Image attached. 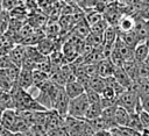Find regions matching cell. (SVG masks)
Wrapping results in <instances>:
<instances>
[{"label":"cell","mask_w":149,"mask_h":136,"mask_svg":"<svg viewBox=\"0 0 149 136\" xmlns=\"http://www.w3.org/2000/svg\"><path fill=\"white\" fill-rule=\"evenodd\" d=\"M12 136H27L24 133H13Z\"/></svg>","instance_id":"obj_32"},{"label":"cell","mask_w":149,"mask_h":136,"mask_svg":"<svg viewBox=\"0 0 149 136\" xmlns=\"http://www.w3.org/2000/svg\"><path fill=\"white\" fill-rule=\"evenodd\" d=\"M88 106H90V102L85 93L74 99H71L69 103L68 116H71L74 119H84Z\"/></svg>","instance_id":"obj_2"},{"label":"cell","mask_w":149,"mask_h":136,"mask_svg":"<svg viewBox=\"0 0 149 136\" xmlns=\"http://www.w3.org/2000/svg\"><path fill=\"white\" fill-rule=\"evenodd\" d=\"M122 69L126 71V73L130 77V79L133 81L139 79V63L135 62L134 59L125 62L122 65Z\"/></svg>","instance_id":"obj_17"},{"label":"cell","mask_w":149,"mask_h":136,"mask_svg":"<svg viewBox=\"0 0 149 136\" xmlns=\"http://www.w3.org/2000/svg\"><path fill=\"white\" fill-rule=\"evenodd\" d=\"M1 115H2V112H0V124H1Z\"/></svg>","instance_id":"obj_34"},{"label":"cell","mask_w":149,"mask_h":136,"mask_svg":"<svg viewBox=\"0 0 149 136\" xmlns=\"http://www.w3.org/2000/svg\"><path fill=\"white\" fill-rule=\"evenodd\" d=\"M90 33H91V29H90V26L87 24L86 21H85L84 24L80 23L79 26H77V27L74 28V35H76L78 38H80V40L86 38V37L90 35Z\"/></svg>","instance_id":"obj_23"},{"label":"cell","mask_w":149,"mask_h":136,"mask_svg":"<svg viewBox=\"0 0 149 136\" xmlns=\"http://www.w3.org/2000/svg\"><path fill=\"white\" fill-rule=\"evenodd\" d=\"M135 22H136V20L133 16L125 15V16H121L119 19L116 28H118L119 33H128V31H132L134 29Z\"/></svg>","instance_id":"obj_12"},{"label":"cell","mask_w":149,"mask_h":136,"mask_svg":"<svg viewBox=\"0 0 149 136\" xmlns=\"http://www.w3.org/2000/svg\"><path fill=\"white\" fill-rule=\"evenodd\" d=\"M8 23H9V21H8V15H7L6 12L2 10V12L0 13V35L6 30Z\"/></svg>","instance_id":"obj_28"},{"label":"cell","mask_w":149,"mask_h":136,"mask_svg":"<svg viewBox=\"0 0 149 136\" xmlns=\"http://www.w3.org/2000/svg\"><path fill=\"white\" fill-rule=\"evenodd\" d=\"M149 56V46L146 42L140 43L135 49H134V60L137 63H143L147 57Z\"/></svg>","instance_id":"obj_16"},{"label":"cell","mask_w":149,"mask_h":136,"mask_svg":"<svg viewBox=\"0 0 149 136\" xmlns=\"http://www.w3.org/2000/svg\"><path fill=\"white\" fill-rule=\"evenodd\" d=\"M127 127L130 128L132 130L136 131V133H142V131H143V127H142V123H141V120H140L139 114H136V113L130 114L129 123H128Z\"/></svg>","instance_id":"obj_21"},{"label":"cell","mask_w":149,"mask_h":136,"mask_svg":"<svg viewBox=\"0 0 149 136\" xmlns=\"http://www.w3.org/2000/svg\"><path fill=\"white\" fill-rule=\"evenodd\" d=\"M49 79H50V78H49V76H48L45 72L40 71V70H37V69H35V70L33 71V85H34L35 87H37L38 90H40Z\"/></svg>","instance_id":"obj_19"},{"label":"cell","mask_w":149,"mask_h":136,"mask_svg":"<svg viewBox=\"0 0 149 136\" xmlns=\"http://www.w3.org/2000/svg\"><path fill=\"white\" fill-rule=\"evenodd\" d=\"M113 77H114V79H115L125 90L130 88V86H132V84H133V80H132L130 77L126 73V71L122 69V66H121V67H115L114 73H113Z\"/></svg>","instance_id":"obj_11"},{"label":"cell","mask_w":149,"mask_h":136,"mask_svg":"<svg viewBox=\"0 0 149 136\" xmlns=\"http://www.w3.org/2000/svg\"><path fill=\"white\" fill-rule=\"evenodd\" d=\"M119 38L126 44L128 45L129 48L132 49H135L141 42L140 40L137 38V36L135 35V33L132 30V31H128V33H119Z\"/></svg>","instance_id":"obj_14"},{"label":"cell","mask_w":149,"mask_h":136,"mask_svg":"<svg viewBox=\"0 0 149 136\" xmlns=\"http://www.w3.org/2000/svg\"><path fill=\"white\" fill-rule=\"evenodd\" d=\"M139 116H140V120L143 127V131H149V113L141 110L139 113Z\"/></svg>","instance_id":"obj_27"},{"label":"cell","mask_w":149,"mask_h":136,"mask_svg":"<svg viewBox=\"0 0 149 136\" xmlns=\"http://www.w3.org/2000/svg\"><path fill=\"white\" fill-rule=\"evenodd\" d=\"M3 109H2V107H1V105H0V112H2Z\"/></svg>","instance_id":"obj_36"},{"label":"cell","mask_w":149,"mask_h":136,"mask_svg":"<svg viewBox=\"0 0 149 136\" xmlns=\"http://www.w3.org/2000/svg\"><path fill=\"white\" fill-rule=\"evenodd\" d=\"M146 27H147V30H148V34H149V20L146 21Z\"/></svg>","instance_id":"obj_33"},{"label":"cell","mask_w":149,"mask_h":136,"mask_svg":"<svg viewBox=\"0 0 149 136\" xmlns=\"http://www.w3.org/2000/svg\"><path fill=\"white\" fill-rule=\"evenodd\" d=\"M104 17H102V15L100 14V13H98V12H92V13H90V14H87L86 16H85V21L87 22V24L91 27V26H93V24H95L97 22H99L100 20H102Z\"/></svg>","instance_id":"obj_25"},{"label":"cell","mask_w":149,"mask_h":136,"mask_svg":"<svg viewBox=\"0 0 149 136\" xmlns=\"http://www.w3.org/2000/svg\"><path fill=\"white\" fill-rule=\"evenodd\" d=\"M9 57H10L12 62L17 67H21V64H22V62L26 58V49L23 46H15L14 49L10 50Z\"/></svg>","instance_id":"obj_15"},{"label":"cell","mask_w":149,"mask_h":136,"mask_svg":"<svg viewBox=\"0 0 149 136\" xmlns=\"http://www.w3.org/2000/svg\"><path fill=\"white\" fill-rule=\"evenodd\" d=\"M140 103H141V107L144 112H148L149 113V94L148 95H144V96H141L140 98Z\"/></svg>","instance_id":"obj_29"},{"label":"cell","mask_w":149,"mask_h":136,"mask_svg":"<svg viewBox=\"0 0 149 136\" xmlns=\"http://www.w3.org/2000/svg\"><path fill=\"white\" fill-rule=\"evenodd\" d=\"M85 94L87 96V100L90 103H100V100H101V96L99 93L92 91V90H86L85 91Z\"/></svg>","instance_id":"obj_26"},{"label":"cell","mask_w":149,"mask_h":136,"mask_svg":"<svg viewBox=\"0 0 149 136\" xmlns=\"http://www.w3.org/2000/svg\"><path fill=\"white\" fill-rule=\"evenodd\" d=\"M128 90L134 91L140 98L148 95L149 94V78H139V79L134 80L130 88H128Z\"/></svg>","instance_id":"obj_7"},{"label":"cell","mask_w":149,"mask_h":136,"mask_svg":"<svg viewBox=\"0 0 149 136\" xmlns=\"http://www.w3.org/2000/svg\"><path fill=\"white\" fill-rule=\"evenodd\" d=\"M64 91L66 93V95L69 96V99H74L81 94L85 93V88L83 87V85L76 79V80H72V81H69L64 85Z\"/></svg>","instance_id":"obj_5"},{"label":"cell","mask_w":149,"mask_h":136,"mask_svg":"<svg viewBox=\"0 0 149 136\" xmlns=\"http://www.w3.org/2000/svg\"><path fill=\"white\" fill-rule=\"evenodd\" d=\"M114 49L120 53V56L122 57V59H123L125 62L134 59V49H132V48H129L128 45H126V44L119 38V36H118V40L115 41Z\"/></svg>","instance_id":"obj_10"},{"label":"cell","mask_w":149,"mask_h":136,"mask_svg":"<svg viewBox=\"0 0 149 136\" xmlns=\"http://www.w3.org/2000/svg\"><path fill=\"white\" fill-rule=\"evenodd\" d=\"M129 119H130V114L122 107L116 106L115 115H114V122L116 127H127L129 123Z\"/></svg>","instance_id":"obj_13"},{"label":"cell","mask_w":149,"mask_h":136,"mask_svg":"<svg viewBox=\"0 0 149 136\" xmlns=\"http://www.w3.org/2000/svg\"><path fill=\"white\" fill-rule=\"evenodd\" d=\"M36 49L40 51V53H42L43 56H47L49 53L52 52L54 50V43L50 41V40H43V41H40Z\"/></svg>","instance_id":"obj_22"},{"label":"cell","mask_w":149,"mask_h":136,"mask_svg":"<svg viewBox=\"0 0 149 136\" xmlns=\"http://www.w3.org/2000/svg\"><path fill=\"white\" fill-rule=\"evenodd\" d=\"M16 117H17V112L15 109H5V110H2L1 126L5 129H7L12 133L13 127H14L15 121H16Z\"/></svg>","instance_id":"obj_6"},{"label":"cell","mask_w":149,"mask_h":136,"mask_svg":"<svg viewBox=\"0 0 149 136\" xmlns=\"http://www.w3.org/2000/svg\"><path fill=\"white\" fill-rule=\"evenodd\" d=\"M69 103H70V99L66 95L64 87H61L55 101H54V106H52V110H55L57 114H59L63 117L68 116V109H69Z\"/></svg>","instance_id":"obj_4"},{"label":"cell","mask_w":149,"mask_h":136,"mask_svg":"<svg viewBox=\"0 0 149 136\" xmlns=\"http://www.w3.org/2000/svg\"><path fill=\"white\" fill-rule=\"evenodd\" d=\"M93 136H113L111 130H99V131H95Z\"/></svg>","instance_id":"obj_30"},{"label":"cell","mask_w":149,"mask_h":136,"mask_svg":"<svg viewBox=\"0 0 149 136\" xmlns=\"http://www.w3.org/2000/svg\"><path fill=\"white\" fill-rule=\"evenodd\" d=\"M101 113H102V107L100 103H90L84 119L90 121V120H93V119L101 116Z\"/></svg>","instance_id":"obj_20"},{"label":"cell","mask_w":149,"mask_h":136,"mask_svg":"<svg viewBox=\"0 0 149 136\" xmlns=\"http://www.w3.org/2000/svg\"><path fill=\"white\" fill-rule=\"evenodd\" d=\"M139 105H140V96L132 90H126L123 93H121L118 96L116 100V106L122 107L129 114L136 113Z\"/></svg>","instance_id":"obj_3"},{"label":"cell","mask_w":149,"mask_h":136,"mask_svg":"<svg viewBox=\"0 0 149 136\" xmlns=\"http://www.w3.org/2000/svg\"><path fill=\"white\" fill-rule=\"evenodd\" d=\"M106 84H105V79L101 78L100 76H94V77H91L88 79V85H87V88L86 90H92L97 93H101L105 88ZM85 90V91H86Z\"/></svg>","instance_id":"obj_18"},{"label":"cell","mask_w":149,"mask_h":136,"mask_svg":"<svg viewBox=\"0 0 149 136\" xmlns=\"http://www.w3.org/2000/svg\"><path fill=\"white\" fill-rule=\"evenodd\" d=\"M143 64H144V66H146V67L148 69V71H149V56H148V57H147V59L143 62Z\"/></svg>","instance_id":"obj_31"},{"label":"cell","mask_w":149,"mask_h":136,"mask_svg":"<svg viewBox=\"0 0 149 136\" xmlns=\"http://www.w3.org/2000/svg\"><path fill=\"white\" fill-rule=\"evenodd\" d=\"M19 87H21L22 90H28L29 87L33 86V71L29 70H24V69H20L16 83H15Z\"/></svg>","instance_id":"obj_8"},{"label":"cell","mask_w":149,"mask_h":136,"mask_svg":"<svg viewBox=\"0 0 149 136\" xmlns=\"http://www.w3.org/2000/svg\"><path fill=\"white\" fill-rule=\"evenodd\" d=\"M63 129L66 136H93L95 133L85 119H74L71 116L64 119Z\"/></svg>","instance_id":"obj_1"},{"label":"cell","mask_w":149,"mask_h":136,"mask_svg":"<svg viewBox=\"0 0 149 136\" xmlns=\"http://www.w3.org/2000/svg\"><path fill=\"white\" fill-rule=\"evenodd\" d=\"M146 43H147V44H148V46H149V38H148V40L146 41Z\"/></svg>","instance_id":"obj_35"},{"label":"cell","mask_w":149,"mask_h":136,"mask_svg":"<svg viewBox=\"0 0 149 136\" xmlns=\"http://www.w3.org/2000/svg\"><path fill=\"white\" fill-rule=\"evenodd\" d=\"M108 26H109L108 21H106L105 19H102V20H100L99 22H97L95 24L91 26V27H90V29H91V33L102 35V34H104V31L107 29V27H108Z\"/></svg>","instance_id":"obj_24"},{"label":"cell","mask_w":149,"mask_h":136,"mask_svg":"<svg viewBox=\"0 0 149 136\" xmlns=\"http://www.w3.org/2000/svg\"><path fill=\"white\" fill-rule=\"evenodd\" d=\"M114 70H115V66L108 58H105L97 64V72H98V76H100L101 78H107L113 76Z\"/></svg>","instance_id":"obj_9"}]
</instances>
